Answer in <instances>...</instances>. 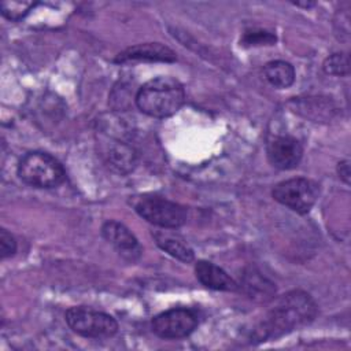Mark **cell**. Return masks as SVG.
<instances>
[{
	"instance_id": "6da1fadb",
	"label": "cell",
	"mask_w": 351,
	"mask_h": 351,
	"mask_svg": "<svg viewBox=\"0 0 351 351\" xmlns=\"http://www.w3.org/2000/svg\"><path fill=\"white\" fill-rule=\"evenodd\" d=\"M317 311V303L310 293L302 289L289 291L274 302V307L252 329L250 340L252 343H263L282 337L311 324Z\"/></svg>"
},
{
	"instance_id": "7a4b0ae2",
	"label": "cell",
	"mask_w": 351,
	"mask_h": 351,
	"mask_svg": "<svg viewBox=\"0 0 351 351\" xmlns=\"http://www.w3.org/2000/svg\"><path fill=\"white\" fill-rule=\"evenodd\" d=\"M134 101L145 115L167 118L182 107L185 90L182 84L173 77H156L138 88Z\"/></svg>"
},
{
	"instance_id": "3957f363",
	"label": "cell",
	"mask_w": 351,
	"mask_h": 351,
	"mask_svg": "<svg viewBox=\"0 0 351 351\" xmlns=\"http://www.w3.org/2000/svg\"><path fill=\"white\" fill-rule=\"evenodd\" d=\"M115 132L104 122L97 130V149L104 163L118 174L130 173L137 165V151L129 143L125 134L126 129L122 126L121 130Z\"/></svg>"
},
{
	"instance_id": "277c9868",
	"label": "cell",
	"mask_w": 351,
	"mask_h": 351,
	"mask_svg": "<svg viewBox=\"0 0 351 351\" xmlns=\"http://www.w3.org/2000/svg\"><path fill=\"white\" fill-rule=\"evenodd\" d=\"M19 178L34 188H56L66 181V170L52 155L43 151L25 154L18 163Z\"/></svg>"
},
{
	"instance_id": "5b68a950",
	"label": "cell",
	"mask_w": 351,
	"mask_h": 351,
	"mask_svg": "<svg viewBox=\"0 0 351 351\" xmlns=\"http://www.w3.org/2000/svg\"><path fill=\"white\" fill-rule=\"evenodd\" d=\"M136 213L147 222L163 228L176 229L186 222V208L176 202L156 195H140L133 199Z\"/></svg>"
},
{
	"instance_id": "8992f818",
	"label": "cell",
	"mask_w": 351,
	"mask_h": 351,
	"mask_svg": "<svg viewBox=\"0 0 351 351\" xmlns=\"http://www.w3.org/2000/svg\"><path fill=\"white\" fill-rule=\"evenodd\" d=\"M64 319L74 333L89 339H107L118 330V322L114 317L85 306L70 307Z\"/></svg>"
},
{
	"instance_id": "52a82bcc",
	"label": "cell",
	"mask_w": 351,
	"mask_h": 351,
	"mask_svg": "<svg viewBox=\"0 0 351 351\" xmlns=\"http://www.w3.org/2000/svg\"><path fill=\"white\" fill-rule=\"evenodd\" d=\"M271 196L280 204L298 214L308 213L319 196V185L306 177H295L278 182Z\"/></svg>"
},
{
	"instance_id": "ba28073f",
	"label": "cell",
	"mask_w": 351,
	"mask_h": 351,
	"mask_svg": "<svg viewBox=\"0 0 351 351\" xmlns=\"http://www.w3.org/2000/svg\"><path fill=\"white\" fill-rule=\"evenodd\" d=\"M199 325L195 310L173 307L152 318V332L160 339H182L189 336Z\"/></svg>"
},
{
	"instance_id": "9c48e42d",
	"label": "cell",
	"mask_w": 351,
	"mask_h": 351,
	"mask_svg": "<svg viewBox=\"0 0 351 351\" xmlns=\"http://www.w3.org/2000/svg\"><path fill=\"white\" fill-rule=\"evenodd\" d=\"M266 152L271 166L280 170H291L300 163L303 147L293 136L281 134L274 136L267 141Z\"/></svg>"
},
{
	"instance_id": "30bf717a",
	"label": "cell",
	"mask_w": 351,
	"mask_h": 351,
	"mask_svg": "<svg viewBox=\"0 0 351 351\" xmlns=\"http://www.w3.org/2000/svg\"><path fill=\"white\" fill-rule=\"evenodd\" d=\"M101 234L106 241L111 244L115 251L128 262H136L141 256L143 248L138 240L123 223L110 219L103 223Z\"/></svg>"
},
{
	"instance_id": "8fae6325",
	"label": "cell",
	"mask_w": 351,
	"mask_h": 351,
	"mask_svg": "<svg viewBox=\"0 0 351 351\" xmlns=\"http://www.w3.org/2000/svg\"><path fill=\"white\" fill-rule=\"evenodd\" d=\"M174 62L177 60L176 52L162 43H144L129 47L119 52L114 62L128 63V62Z\"/></svg>"
},
{
	"instance_id": "7c38bea8",
	"label": "cell",
	"mask_w": 351,
	"mask_h": 351,
	"mask_svg": "<svg viewBox=\"0 0 351 351\" xmlns=\"http://www.w3.org/2000/svg\"><path fill=\"white\" fill-rule=\"evenodd\" d=\"M196 278L207 288L215 291H236L237 282L219 266L208 261H197L195 265Z\"/></svg>"
},
{
	"instance_id": "4fadbf2b",
	"label": "cell",
	"mask_w": 351,
	"mask_h": 351,
	"mask_svg": "<svg viewBox=\"0 0 351 351\" xmlns=\"http://www.w3.org/2000/svg\"><path fill=\"white\" fill-rule=\"evenodd\" d=\"M244 293L258 302H267L274 298L276 287L274 284L262 276L256 269H248L243 274V280L240 282Z\"/></svg>"
},
{
	"instance_id": "5bb4252c",
	"label": "cell",
	"mask_w": 351,
	"mask_h": 351,
	"mask_svg": "<svg viewBox=\"0 0 351 351\" xmlns=\"http://www.w3.org/2000/svg\"><path fill=\"white\" fill-rule=\"evenodd\" d=\"M152 237L155 239V243L159 248H162L165 252L171 255L173 258L181 261V262H192L195 259L193 250L177 234L158 230L152 232Z\"/></svg>"
},
{
	"instance_id": "9a60e30c",
	"label": "cell",
	"mask_w": 351,
	"mask_h": 351,
	"mask_svg": "<svg viewBox=\"0 0 351 351\" xmlns=\"http://www.w3.org/2000/svg\"><path fill=\"white\" fill-rule=\"evenodd\" d=\"M266 80L278 89L289 88L295 81V69L285 60H271L263 67Z\"/></svg>"
},
{
	"instance_id": "2e32d148",
	"label": "cell",
	"mask_w": 351,
	"mask_h": 351,
	"mask_svg": "<svg viewBox=\"0 0 351 351\" xmlns=\"http://www.w3.org/2000/svg\"><path fill=\"white\" fill-rule=\"evenodd\" d=\"M322 69L326 74L343 77L350 73V58L346 52L332 53L324 60Z\"/></svg>"
},
{
	"instance_id": "e0dca14e",
	"label": "cell",
	"mask_w": 351,
	"mask_h": 351,
	"mask_svg": "<svg viewBox=\"0 0 351 351\" xmlns=\"http://www.w3.org/2000/svg\"><path fill=\"white\" fill-rule=\"evenodd\" d=\"M276 41H277V37L274 33L267 30H261V29H252V30H247L243 34L240 44L243 47H261V45H273Z\"/></svg>"
},
{
	"instance_id": "ac0fdd59",
	"label": "cell",
	"mask_w": 351,
	"mask_h": 351,
	"mask_svg": "<svg viewBox=\"0 0 351 351\" xmlns=\"http://www.w3.org/2000/svg\"><path fill=\"white\" fill-rule=\"evenodd\" d=\"M33 7H34V3H30V1H1L0 4L3 16L10 21L22 19Z\"/></svg>"
},
{
	"instance_id": "d6986e66",
	"label": "cell",
	"mask_w": 351,
	"mask_h": 351,
	"mask_svg": "<svg viewBox=\"0 0 351 351\" xmlns=\"http://www.w3.org/2000/svg\"><path fill=\"white\" fill-rule=\"evenodd\" d=\"M16 240L5 229L0 230V255L3 259L12 256L16 252Z\"/></svg>"
},
{
	"instance_id": "ffe728a7",
	"label": "cell",
	"mask_w": 351,
	"mask_h": 351,
	"mask_svg": "<svg viewBox=\"0 0 351 351\" xmlns=\"http://www.w3.org/2000/svg\"><path fill=\"white\" fill-rule=\"evenodd\" d=\"M337 174L346 184H350V162L348 160H341L337 163Z\"/></svg>"
}]
</instances>
